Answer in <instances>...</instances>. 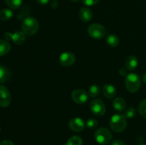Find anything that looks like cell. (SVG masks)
<instances>
[{
	"instance_id": "cell-30",
	"label": "cell",
	"mask_w": 146,
	"mask_h": 145,
	"mask_svg": "<svg viewBox=\"0 0 146 145\" xmlns=\"http://www.w3.org/2000/svg\"><path fill=\"white\" fill-rule=\"evenodd\" d=\"M58 2H57V1H56V0H54V1H52L51 2V7H52L53 9H56L57 7H58Z\"/></svg>"
},
{
	"instance_id": "cell-12",
	"label": "cell",
	"mask_w": 146,
	"mask_h": 145,
	"mask_svg": "<svg viewBox=\"0 0 146 145\" xmlns=\"http://www.w3.org/2000/svg\"><path fill=\"white\" fill-rule=\"evenodd\" d=\"M26 36L23 31H16L14 34H11V40L17 45H21L25 41Z\"/></svg>"
},
{
	"instance_id": "cell-32",
	"label": "cell",
	"mask_w": 146,
	"mask_h": 145,
	"mask_svg": "<svg viewBox=\"0 0 146 145\" xmlns=\"http://www.w3.org/2000/svg\"><path fill=\"white\" fill-rule=\"evenodd\" d=\"M11 33L9 32L6 33L5 35H4V38H5L6 40H7V41H9V40H11Z\"/></svg>"
},
{
	"instance_id": "cell-13",
	"label": "cell",
	"mask_w": 146,
	"mask_h": 145,
	"mask_svg": "<svg viewBox=\"0 0 146 145\" xmlns=\"http://www.w3.org/2000/svg\"><path fill=\"white\" fill-rule=\"evenodd\" d=\"M103 93L106 98L111 99L116 95V90L113 85L111 84H106L103 88Z\"/></svg>"
},
{
	"instance_id": "cell-18",
	"label": "cell",
	"mask_w": 146,
	"mask_h": 145,
	"mask_svg": "<svg viewBox=\"0 0 146 145\" xmlns=\"http://www.w3.org/2000/svg\"><path fill=\"white\" fill-rule=\"evenodd\" d=\"M13 11L9 9H3L0 11V20L8 21L13 16Z\"/></svg>"
},
{
	"instance_id": "cell-5",
	"label": "cell",
	"mask_w": 146,
	"mask_h": 145,
	"mask_svg": "<svg viewBox=\"0 0 146 145\" xmlns=\"http://www.w3.org/2000/svg\"><path fill=\"white\" fill-rule=\"evenodd\" d=\"M88 33L91 37L95 39H101L106 34L105 27L100 24H93L89 26Z\"/></svg>"
},
{
	"instance_id": "cell-34",
	"label": "cell",
	"mask_w": 146,
	"mask_h": 145,
	"mask_svg": "<svg viewBox=\"0 0 146 145\" xmlns=\"http://www.w3.org/2000/svg\"><path fill=\"white\" fill-rule=\"evenodd\" d=\"M71 1H72V2H77V1H78L79 0H70Z\"/></svg>"
},
{
	"instance_id": "cell-19",
	"label": "cell",
	"mask_w": 146,
	"mask_h": 145,
	"mask_svg": "<svg viewBox=\"0 0 146 145\" xmlns=\"http://www.w3.org/2000/svg\"><path fill=\"white\" fill-rule=\"evenodd\" d=\"M106 43L108 45L112 47H115L119 44V38L116 35L114 34H109L106 37Z\"/></svg>"
},
{
	"instance_id": "cell-8",
	"label": "cell",
	"mask_w": 146,
	"mask_h": 145,
	"mask_svg": "<svg viewBox=\"0 0 146 145\" xmlns=\"http://www.w3.org/2000/svg\"><path fill=\"white\" fill-rule=\"evenodd\" d=\"M72 99L76 103L84 104L88 100L89 95L82 89H76L74 90L71 94Z\"/></svg>"
},
{
	"instance_id": "cell-14",
	"label": "cell",
	"mask_w": 146,
	"mask_h": 145,
	"mask_svg": "<svg viewBox=\"0 0 146 145\" xmlns=\"http://www.w3.org/2000/svg\"><path fill=\"white\" fill-rule=\"evenodd\" d=\"M138 64V58L135 55H130L125 61V68L128 71H133L137 68Z\"/></svg>"
},
{
	"instance_id": "cell-25",
	"label": "cell",
	"mask_w": 146,
	"mask_h": 145,
	"mask_svg": "<svg viewBox=\"0 0 146 145\" xmlns=\"http://www.w3.org/2000/svg\"><path fill=\"white\" fill-rule=\"evenodd\" d=\"M86 125L89 129H94L98 125V122L95 119H88L86 122Z\"/></svg>"
},
{
	"instance_id": "cell-3",
	"label": "cell",
	"mask_w": 146,
	"mask_h": 145,
	"mask_svg": "<svg viewBox=\"0 0 146 145\" xmlns=\"http://www.w3.org/2000/svg\"><path fill=\"white\" fill-rule=\"evenodd\" d=\"M94 137L98 144L106 145L111 142L112 139V134L107 128L101 127L96 129L94 133Z\"/></svg>"
},
{
	"instance_id": "cell-24",
	"label": "cell",
	"mask_w": 146,
	"mask_h": 145,
	"mask_svg": "<svg viewBox=\"0 0 146 145\" xmlns=\"http://www.w3.org/2000/svg\"><path fill=\"white\" fill-rule=\"evenodd\" d=\"M135 114H136V112H135V109L133 107H128L125 109L123 115L125 117V118L132 119L135 117Z\"/></svg>"
},
{
	"instance_id": "cell-26",
	"label": "cell",
	"mask_w": 146,
	"mask_h": 145,
	"mask_svg": "<svg viewBox=\"0 0 146 145\" xmlns=\"http://www.w3.org/2000/svg\"><path fill=\"white\" fill-rule=\"evenodd\" d=\"M81 1L85 5L88 6V7H91V6H94L98 4L99 0H81Z\"/></svg>"
},
{
	"instance_id": "cell-27",
	"label": "cell",
	"mask_w": 146,
	"mask_h": 145,
	"mask_svg": "<svg viewBox=\"0 0 146 145\" xmlns=\"http://www.w3.org/2000/svg\"><path fill=\"white\" fill-rule=\"evenodd\" d=\"M111 145H125V144L123 141L119 140V139H115L111 142Z\"/></svg>"
},
{
	"instance_id": "cell-4",
	"label": "cell",
	"mask_w": 146,
	"mask_h": 145,
	"mask_svg": "<svg viewBox=\"0 0 146 145\" xmlns=\"http://www.w3.org/2000/svg\"><path fill=\"white\" fill-rule=\"evenodd\" d=\"M125 87L131 92H135L138 90L141 86V80L138 75L135 73H129L125 78Z\"/></svg>"
},
{
	"instance_id": "cell-11",
	"label": "cell",
	"mask_w": 146,
	"mask_h": 145,
	"mask_svg": "<svg viewBox=\"0 0 146 145\" xmlns=\"http://www.w3.org/2000/svg\"><path fill=\"white\" fill-rule=\"evenodd\" d=\"M78 16L81 21H84V22H88L92 19L93 12L89 8L84 7V8L81 9L78 12Z\"/></svg>"
},
{
	"instance_id": "cell-10",
	"label": "cell",
	"mask_w": 146,
	"mask_h": 145,
	"mask_svg": "<svg viewBox=\"0 0 146 145\" xmlns=\"http://www.w3.org/2000/svg\"><path fill=\"white\" fill-rule=\"evenodd\" d=\"M68 127L71 130L74 132H81L84 130L85 127V122L81 118L74 117L69 121Z\"/></svg>"
},
{
	"instance_id": "cell-23",
	"label": "cell",
	"mask_w": 146,
	"mask_h": 145,
	"mask_svg": "<svg viewBox=\"0 0 146 145\" xmlns=\"http://www.w3.org/2000/svg\"><path fill=\"white\" fill-rule=\"evenodd\" d=\"M138 112L141 116L146 118V99L143 100L138 105Z\"/></svg>"
},
{
	"instance_id": "cell-6",
	"label": "cell",
	"mask_w": 146,
	"mask_h": 145,
	"mask_svg": "<svg viewBox=\"0 0 146 145\" xmlns=\"http://www.w3.org/2000/svg\"><path fill=\"white\" fill-rule=\"evenodd\" d=\"M90 109L96 116H102L106 112V107L104 102L99 99L94 100L90 104Z\"/></svg>"
},
{
	"instance_id": "cell-36",
	"label": "cell",
	"mask_w": 146,
	"mask_h": 145,
	"mask_svg": "<svg viewBox=\"0 0 146 145\" xmlns=\"http://www.w3.org/2000/svg\"><path fill=\"white\" fill-rule=\"evenodd\" d=\"M0 129H1V128H0Z\"/></svg>"
},
{
	"instance_id": "cell-28",
	"label": "cell",
	"mask_w": 146,
	"mask_h": 145,
	"mask_svg": "<svg viewBox=\"0 0 146 145\" xmlns=\"http://www.w3.org/2000/svg\"><path fill=\"white\" fill-rule=\"evenodd\" d=\"M0 145H14V144L10 140H3L0 142Z\"/></svg>"
},
{
	"instance_id": "cell-20",
	"label": "cell",
	"mask_w": 146,
	"mask_h": 145,
	"mask_svg": "<svg viewBox=\"0 0 146 145\" xmlns=\"http://www.w3.org/2000/svg\"><path fill=\"white\" fill-rule=\"evenodd\" d=\"M7 6L11 9H17L21 7L22 0H5Z\"/></svg>"
},
{
	"instance_id": "cell-9",
	"label": "cell",
	"mask_w": 146,
	"mask_h": 145,
	"mask_svg": "<svg viewBox=\"0 0 146 145\" xmlns=\"http://www.w3.org/2000/svg\"><path fill=\"white\" fill-rule=\"evenodd\" d=\"M76 61V56L71 52H64L61 54L59 62L61 65L64 67H69L72 65Z\"/></svg>"
},
{
	"instance_id": "cell-22",
	"label": "cell",
	"mask_w": 146,
	"mask_h": 145,
	"mask_svg": "<svg viewBox=\"0 0 146 145\" xmlns=\"http://www.w3.org/2000/svg\"><path fill=\"white\" fill-rule=\"evenodd\" d=\"M100 91H101V90H100V88L98 85H91L89 88V90H88V95L91 98H95V97H97L99 95Z\"/></svg>"
},
{
	"instance_id": "cell-31",
	"label": "cell",
	"mask_w": 146,
	"mask_h": 145,
	"mask_svg": "<svg viewBox=\"0 0 146 145\" xmlns=\"http://www.w3.org/2000/svg\"><path fill=\"white\" fill-rule=\"evenodd\" d=\"M119 74L121 75H122V76H125L127 74L126 70H125V68H121L119 70Z\"/></svg>"
},
{
	"instance_id": "cell-17",
	"label": "cell",
	"mask_w": 146,
	"mask_h": 145,
	"mask_svg": "<svg viewBox=\"0 0 146 145\" xmlns=\"http://www.w3.org/2000/svg\"><path fill=\"white\" fill-rule=\"evenodd\" d=\"M11 50V45L8 41L5 40H0V56L5 55Z\"/></svg>"
},
{
	"instance_id": "cell-33",
	"label": "cell",
	"mask_w": 146,
	"mask_h": 145,
	"mask_svg": "<svg viewBox=\"0 0 146 145\" xmlns=\"http://www.w3.org/2000/svg\"><path fill=\"white\" fill-rule=\"evenodd\" d=\"M143 82L146 84V72L143 75Z\"/></svg>"
},
{
	"instance_id": "cell-29",
	"label": "cell",
	"mask_w": 146,
	"mask_h": 145,
	"mask_svg": "<svg viewBox=\"0 0 146 145\" xmlns=\"http://www.w3.org/2000/svg\"><path fill=\"white\" fill-rule=\"evenodd\" d=\"M36 1L41 5H46V4H47L49 2L50 0H36Z\"/></svg>"
},
{
	"instance_id": "cell-15",
	"label": "cell",
	"mask_w": 146,
	"mask_h": 145,
	"mask_svg": "<svg viewBox=\"0 0 146 145\" xmlns=\"http://www.w3.org/2000/svg\"><path fill=\"white\" fill-rule=\"evenodd\" d=\"M126 103L123 98H117L113 102V107L114 109L119 112H122L125 109Z\"/></svg>"
},
{
	"instance_id": "cell-1",
	"label": "cell",
	"mask_w": 146,
	"mask_h": 145,
	"mask_svg": "<svg viewBox=\"0 0 146 145\" xmlns=\"http://www.w3.org/2000/svg\"><path fill=\"white\" fill-rule=\"evenodd\" d=\"M38 22L36 18L31 16H27L23 20L21 23L22 31L27 36H32L35 34L38 30Z\"/></svg>"
},
{
	"instance_id": "cell-35",
	"label": "cell",
	"mask_w": 146,
	"mask_h": 145,
	"mask_svg": "<svg viewBox=\"0 0 146 145\" xmlns=\"http://www.w3.org/2000/svg\"><path fill=\"white\" fill-rule=\"evenodd\" d=\"M140 145H146L145 144H140Z\"/></svg>"
},
{
	"instance_id": "cell-7",
	"label": "cell",
	"mask_w": 146,
	"mask_h": 145,
	"mask_svg": "<svg viewBox=\"0 0 146 145\" xmlns=\"http://www.w3.org/2000/svg\"><path fill=\"white\" fill-rule=\"evenodd\" d=\"M11 95L5 86L0 85V106L7 107L11 104Z\"/></svg>"
},
{
	"instance_id": "cell-16",
	"label": "cell",
	"mask_w": 146,
	"mask_h": 145,
	"mask_svg": "<svg viewBox=\"0 0 146 145\" xmlns=\"http://www.w3.org/2000/svg\"><path fill=\"white\" fill-rule=\"evenodd\" d=\"M11 72L4 65H0V83L6 82L9 79Z\"/></svg>"
},
{
	"instance_id": "cell-21",
	"label": "cell",
	"mask_w": 146,
	"mask_h": 145,
	"mask_svg": "<svg viewBox=\"0 0 146 145\" xmlns=\"http://www.w3.org/2000/svg\"><path fill=\"white\" fill-rule=\"evenodd\" d=\"M83 141L80 136H73L68 140L66 145H82Z\"/></svg>"
},
{
	"instance_id": "cell-2",
	"label": "cell",
	"mask_w": 146,
	"mask_h": 145,
	"mask_svg": "<svg viewBox=\"0 0 146 145\" xmlns=\"http://www.w3.org/2000/svg\"><path fill=\"white\" fill-rule=\"evenodd\" d=\"M126 118L123 115L115 114L111 117L110 120V127L114 132H123L126 127Z\"/></svg>"
}]
</instances>
